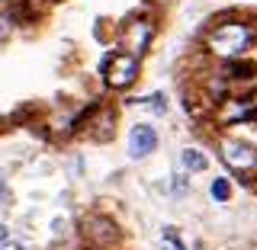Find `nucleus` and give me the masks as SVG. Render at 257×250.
<instances>
[{"instance_id":"1","label":"nucleus","mask_w":257,"mask_h":250,"mask_svg":"<svg viewBox=\"0 0 257 250\" xmlns=\"http://www.w3.org/2000/svg\"><path fill=\"white\" fill-rule=\"evenodd\" d=\"M254 39H257V26L251 20H225V23L209 29L206 48L215 58L231 61V58H238V55H244L247 48L254 45Z\"/></svg>"},{"instance_id":"2","label":"nucleus","mask_w":257,"mask_h":250,"mask_svg":"<svg viewBox=\"0 0 257 250\" xmlns=\"http://www.w3.org/2000/svg\"><path fill=\"white\" fill-rule=\"evenodd\" d=\"M106 87L112 90H125V87L135 84V77H139V58L128 52H116L112 58L106 61Z\"/></svg>"},{"instance_id":"3","label":"nucleus","mask_w":257,"mask_h":250,"mask_svg":"<svg viewBox=\"0 0 257 250\" xmlns=\"http://www.w3.org/2000/svg\"><path fill=\"white\" fill-rule=\"evenodd\" d=\"M219 154L231 170L247 173V170L257 167V148L254 144H244V141H235V138H222L219 141Z\"/></svg>"},{"instance_id":"4","label":"nucleus","mask_w":257,"mask_h":250,"mask_svg":"<svg viewBox=\"0 0 257 250\" xmlns=\"http://www.w3.org/2000/svg\"><path fill=\"white\" fill-rule=\"evenodd\" d=\"M151 36H155V26H151V20H128L125 26H122L119 45H122L128 55L142 58V55H145V48L151 45Z\"/></svg>"},{"instance_id":"5","label":"nucleus","mask_w":257,"mask_h":250,"mask_svg":"<svg viewBox=\"0 0 257 250\" xmlns=\"http://www.w3.org/2000/svg\"><path fill=\"white\" fill-rule=\"evenodd\" d=\"M219 122H257V93L254 96H238V100H225L219 109Z\"/></svg>"},{"instance_id":"6","label":"nucleus","mask_w":257,"mask_h":250,"mask_svg":"<svg viewBox=\"0 0 257 250\" xmlns=\"http://www.w3.org/2000/svg\"><path fill=\"white\" fill-rule=\"evenodd\" d=\"M84 234H87V240H93L96 247H109L112 240L119 237V231H116V221L106 218V215H90V218L84 221Z\"/></svg>"},{"instance_id":"7","label":"nucleus","mask_w":257,"mask_h":250,"mask_svg":"<svg viewBox=\"0 0 257 250\" xmlns=\"http://www.w3.org/2000/svg\"><path fill=\"white\" fill-rule=\"evenodd\" d=\"M158 148V132L151 125H135L128 132V154L132 157H148Z\"/></svg>"},{"instance_id":"8","label":"nucleus","mask_w":257,"mask_h":250,"mask_svg":"<svg viewBox=\"0 0 257 250\" xmlns=\"http://www.w3.org/2000/svg\"><path fill=\"white\" fill-rule=\"evenodd\" d=\"M112 122H116V112H112V109H103L100 116H96L93 122H90V138H96V141H106L109 135H112V128H116Z\"/></svg>"},{"instance_id":"9","label":"nucleus","mask_w":257,"mask_h":250,"mask_svg":"<svg viewBox=\"0 0 257 250\" xmlns=\"http://www.w3.org/2000/svg\"><path fill=\"white\" fill-rule=\"evenodd\" d=\"M180 160H183V167H187V170H193V173H199V170H206V167H209V160L199 154L196 148H187V151L180 154Z\"/></svg>"},{"instance_id":"10","label":"nucleus","mask_w":257,"mask_h":250,"mask_svg":"<svg viewBox=\"0 0 257 250\" xmlns=\"http://www.w3.org/2000/svg\"><path fill=\"white\" fill-rule=\"evenodd\" d=\"M209 192H212V199H215V202H228V196H231V186H228V180L215 176V180H212V186H209Z\"/></svg>"},{"instance_id":"11","label":"nucleus","mask_w":257,"mask_h":250,"mask_svg":"<svg viewBox=\"0 0 257 250\" xmlns=\"http://www.w3.org/2000/svg\"><path fill=\"white\" fill-rule=\"evenodd\" d=\"M142 103H145V106H151L155 112H164V109H167V100H164L161 93H151V96H145Z\"/></svg>"},{"instance_id":"12","label":"nucleus","mask_w":257,"mask_h":250,"mask_svg":"<svg viewBox=\"0 0 257 250\" xmlns=\"http://www.w3.org/2000/svg\"><path fill=\"white\" fill-rule=\"evenodd\" d=\"M164 244L171 247V250H187V247L180 244V237H177V231H174V228H164Z\"/></svg>"},{"instance_id":"13","label":"nucleus","mask_w":257,"mask_h":250,"mask_svg":"<svg viewBox=\"0 0 257 250\" xmlns=\"http://www.w3.org/2000/svg\"><path fill=\"white\" fill-rule=\"evenodd\" d=\"M13 32V16L10 13H0V42Z\"/></svg>"},{"instance_id":"14","label":"nucleus","mask_w":257,"mask_h":250,"mask_svg":"<svg viewBox=\"0 0 257 250\" xmlns=\"http://www.w3.org/2000/svg\"><path fill=\"white\" fill-rule=\"evenodd\" d=\"M0 250H23V247L13 244V240H4V244H0Z\"/></svg>"},{"instance_id":"15","label":"nucleus","mask_w":257,"mask_h":250,"mask_svg":"<svg viewBox=\"0 0 257 250\" xmlns=\"http://www.w3.org/2000/svg\"><path fill=\"white\" fill-rule=\"evenodd\" d=\"M4 240H10V231H7L4 224H0V244H4Z\"/></svg>"},{"instance_id":"16","label":"nucleus","mask_w":257,"mask_h":250,"mask_svg":"<svg viewBox=\"0 0 257 250\" xmlns=\"http://www.w3.org/2000/svg\"><path fill=\"white\" fill-rule=\"evenodd\" d=\"M161 4H164V0H161Z\"/></svg>"}]
</instances>
